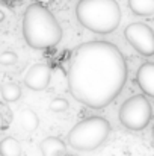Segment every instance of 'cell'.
<instances>
[{"instance_id": "ac0fdd59", "label": "cell", "mask_w": 154, "mask_h": 156, "mask_svg": "<svg viewBox=\"0 0 154 156\" xmlns=\"http://www.w3.org/2000/svg\"><path fill=\"white\" fill-rule=\"evenodd\" d=\"M151 136H153V144H154V127H153V133H151Z\"/></svg>"}, {"instance_id": "4fadbf2b", "label": "cell", "mask_w": 154, "mask_h": 156, "mask_svg": "<svg viewBox=\"0 0 154 156\" xmlns=\"http://www.w3.org/2000/svg\"><path fill=\"white\" fill-rule=\"evenodd\" d=\"M2 97L5 102H17L21 97V88L15 82H6L2 87Z\"/></svg>"}, {"instance_id": "8992f818", "label": "cell", "mask_w": 154, "mask_h": 156, "mask_svg": "<svg viewBox=\"0 0 154 156\" xmlns=\"http://www.w3.org/2000/svg\"><path fill=\"white\" fill-rule=\"evenodd\" d=\"M125 40L138 53L144 56L154 55V30L145 23H132L124 30Z\"/></svg>"}, {"instance_id": "5b68a950", "label": "cell", "mask_w": 154, "mask_h": 156, "mask_svg": "<svg viewBox=\"0 0 154 156\" xmlns=\"http://www.w3.org/2000/svg\"><path fill=\"white\" fill-rule=\"evenodd\" d=\"M153 109L145 96H133L127 99L119 109V121L128 130H142L151 121Z\"/></svg>"}, {"instance_id": "9c48e42d", "label": "cell", "mask_w": 154, "mask_h": 156, "mask_svg": "<svg viewBox=\"0 0 154 156\" xmlns=\"http://www.w3.org/2000/svg\"><path fill=\"white\" fill-rule=\"evenodd\" d=\"M39 150H41L43 156H62L67 153V146L60 138L49 136L41 141Z\"/></svg>"}, {"instance_id": "3957f363", "label": "cell", "mask_w": 154, "mask_h": 156, "mask_svg": "<svg viewBox=\"0 0 154 156\" xmlns=\"http://www.w3.org/2000/svg\"><path fill=\"white\" fill-rule=\"evenodd\" d=\"M79 23L95 34H110L121 21V8L116 0H80L76 6Z\"/></svg>"}, {"instance_id": "5bb4252c", "label": "cell", "mask_w": 154, "mask_h": 156, "mask_svg": "<svg viewBox=\"0 0 154 156\" xmlns=\"http://www.w3.org/2000/svg\"><path fill=\"white\" fill-rule=\"evenodd\" d=\"M49 108L53 112H63V111L68 109V102L65 99H62V97H56V99H53L50 102Z\"/></svg>"}, {"instance_id": "e0dca14e", "label": "cell", "mask_w": 154, "mask_h": 156, "mask_svg": "<svg viewBox=\"0 0 154 156\" xmlns=\"http://www.w3.org/2000/svg\"><path fill=\"white\" fill-rule=\"evenodd\" d=\"M3 2H6V3H14V2H18V0H3Z\"/></svg>"}, {"instance_id": "7a4b0ae2", "label": "cell", "mask_w": 154, "mask_h": 156, "mask_svg": "<svg viewBox=\"0 0 154 156\" xmlns=\"http://www.w3.org/2000/svg\"><path fill=\"white\" fill-rule=\"evenodd\" d=\"M24 41L36 50L54 47L62 38V27L56 17L41 3H32L23 15Z\"/></svg>"}, {"instance_id": "52a82bcc", "label": "cell", "mask_w": 154, "mask_h": 156, "mask_svg": "<svg viewBox=\"0 0 154 156\" xmlns=\"http://www.w3.org/2000/svg\"><path fill=\"white\" fill-rule=\"evenodd\" d=\"M51 70L47 64H35L24 74V85L33 91H43L49 87Z\"/></svg>"}, {"instance_id": "2e32d148", "label": "cell", "mask_w": 154, "mask_h": 156, "mask_svg": "<svg viewBox=\"0 0 154 156\" xmlns=\"http://www.w3.org/2000/svg\"><path fill=\"white\" fill-rule=\"evenodd\" d=\"M17 62V53L11 52V50H6L0 55V64L2 65H12Z\"/></svg>"}, {"instance_id": "6da1fadb", "label": "cell", "mask_w": 154, "mask_h": 156, "mask_svg": "<svg viewBox=\"0 0 154 156\" xmlns=\"http://www.w3.org/2000/svg\"><path fill=\"white\" fill-rule=\"evenodd\" d=\"M127 80L121 50L109 41H88L76 47L67 62V82L82 105L101 109L112 103Z\"/></svg>"}, {"instance_id": "277c9868", "label": "cell", "mask_w": 154, "mask_h": 156, "mask_svg": "<svg viewBox=\"0 0 154 156\" xmlns=\"http://www.w3.org/2000/svg\"><path fill=\"white\" fill-rule=\"evenodd\" d=\"M110 133V123L103 117H89L77 123L68 133V144L80 152L100 147Z\"/></svg>"}, {"instance_id": "30bf717a", "label": "cell", "mask_w": 154, "mask_h": 156, "mask_svg": "<svg viewBox=\"0 0 154 156\" xmlns=\"http://www.w3.org/2000/svg\"><path fill=\"white\" fill-rule=\"evenodd\" d=\"M128 8L136 15L148 17L154 14V0H128Z\"/></svg>"}, {"instance_id": "7c38bea8", "label": "cell", "mask_w": 154, "mask_h": 156, "mask_svg": "<svg viewBox=\"0 0 154 156\" xmlns=\"http://www.w3.org/2000/svg\"><path fill=\"white\" fill-rule=\"evenodd\" d=\"M0 155L2 156H20L21 155V146L14 136L3 138L0 144Z\"/></svg>"}, {"instance_id": "8fae6325", "label": "cell", "mask_w": 154, "mask_h": 156, "mask_svg": "<svg viewBox=\"0 0 154 156\" xmlns=\"http://www.w3.org/2000/svg\"><path fill=\"white\" fill-rule=\"evenodd\" d=\"M20 124H21V127H24V130H27V132L35 130V129L38 127V124H39V120H38L36 112H35L33 109H30V108L23 109V111L20 112Z\"/></svg>"}, {"instance_id": "9a60e30c", "label": "cell", "mask_w": 154, "mask_h": 156, "mask_svg": "<svg viewBox=\"0 0 154 156\" xmlns=\"http://www.w3.org/2000/svg\"><path fill=\"white\" fill-rule=\"evenodd\" d=\"M11 121H12V111L6 105H2V129L6 130L9 127Z\"/></svg>"}, {"instance_id": "ba28073f", "label": "cell", "mask_w": 154, "mask_h": 156, "mask_svg": "<svg viewBox=\"0 0 154 156\" xmlns=\"http://www.w3.org/2000/svg\"><path fill=\"white\" fill-rule=\"evenodd\" d=\"M136 82L139 88L154 99V62H145L136 73Z\"/></svg>"}]
</instances>
